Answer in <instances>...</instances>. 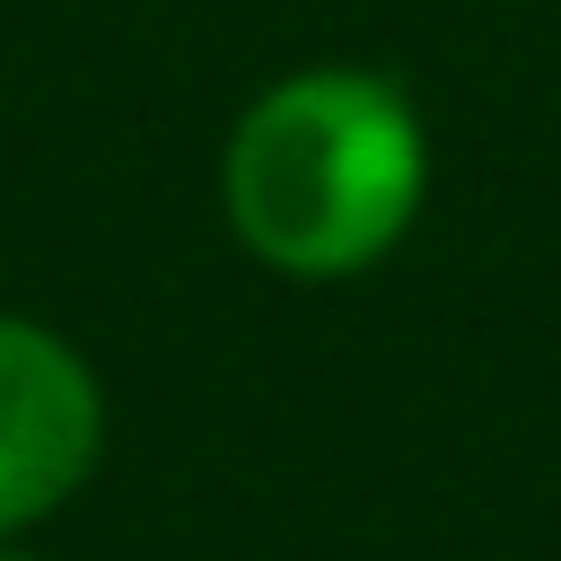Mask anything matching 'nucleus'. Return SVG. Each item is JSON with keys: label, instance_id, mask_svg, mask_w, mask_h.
<instances>
[{"label": "nucleus", "instance_id": "1", "mask_svg": "<svg viewBox=\"0 0 561 561\" xmlns=\"http://www.w3.org/2000/svg\"><path fill=\"white\" fill-rule=\"evenodd\" d=\"M430 210V114L368 61H298L219 140L228 237L298 289L377 272Z\"/></svg>", "mask_w": 561, "mask_h": 561}, {"label": "nucleus", "instance_id": "2", "mask_svg": "<svg viewBox=\"0 0 561 561\" xmlns=\"http://www.w3.org/2000/svg\"><path fill=\"white\" fill-rule=\"evenodd\" d=\"M105 430L114 403L96 359L61 324L0 307V543H26L96 482Z\"/></svg>", "mask_w": 561, "mask_h": 561}, {"label": "nucleus", "instance_id": "3", "mask_svg": "<svg viewBox=\"0 0 561 561\" xmlns=\"http://www.w3.org/2000/svg\"><path fill=\"white\" fill-rule=\"evenodd\" d=\"M0 561H44V552H26V543H0Z\"/></svg>", "mask_w": 561, "mask_h": 561}]
</instances>
